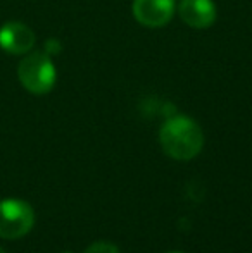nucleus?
<instances>
[{
    "instance_id": "f257e3e1",
    "label": "nucleus",
    "mask_w": 252,
    "mask_h": 253,
    "mask_svg": "<svg viewBox=\"0 0 252 253\" xmlns=\"http://www.w3.org/2000/svg\"><path fill=\"white\" fill-rule=\"evenodd\" d=\"M159 141L168 157L175 160H190L204 147V134L194 119L173 116L161 126Z\"/></svg>"
},
{
    "instance_id": "f03ea898",
    "label": "nucleus",
    "mask_w": 252,
    "mask_h": 253,
    "mask_svg": "<svg viewBox=\"0 0 252 253\" xmlns=\"http://www.w3.org/2000/svg\"><path fill=\"white\" fill-rule=\"evenodd\" d=\"M17 78L30 93L45 95L54 88L57 73L49 53L33 52L19 62Z\"/></svg>"
},
{
    "instance_id": "7ed1b4c3",
    "label": "nucleus",
    "mask_w": 252,
    "mask_h": 253,
    "mask_svg": "<svg viewBox=\"0 0 252 253\" xmlns=\"http://www.w3.org/2000/svg\"><path fill=\"white\" fill-rule=\"evenodd\" d=\"M35 212L31 205L19 198H7L0 202V238L17 240L31 231Z\"/></svg>"
},
{
    "instance_id": "20e7f679",
    "label": "nucleus",
    "mask_w": 252,
    "mask_h": 253,
    "mask_svg": "<svg viewBox=\"0 0 252 253\" xmlns=\"http://www.w3.org/2000/svg\"><path fill=\"white\" fill-rule=\"evenodd\" d=\"M131 10L142 26L162 28L175 14V0H133Z\"/></svg>"
},
{
    "instance_id": "39448f33",
    "label": "nucleus",
    "mask_w": 252,
    "mask_h": 253,
    "mask_svg": "<svg viewBox=\"0 0 252 253\" xmlns=\"http://www.w3.org/2000/svg\"><path fill=\"white\" fill-rule=\"evenodd\" d=\"M35 33L30 26L17 21L5 23L0 28V48L12 55H24L33 48Z\"/></svg>"
},
{
    "instance_id": "423d86ee",
    "label": "nucleus",
    "mask_w": 252,
    "mask_h": 253,
    "mask_svg": "<svg viewBox=\"0 0 252 253\" xmlns=\"http://www.w3.org/2000/svg\"><path fill=\"white\" fill-rule=\"evenodd\" d=\"M178 14L187 26L205 30L216 21V5L212 0H180Z\"/></svg>"
},
{
    "instance_id": "0eeeda50",
    "label": "nucleus",
    "mask_w": 252,
    "mask_h": 253,
    "mask_svg": "<svg viewBox=\"0 0 252 253\" xmlns=\"http://www.w3.org/2000/svg\"><path fill=\"white\" fill-rule=\"evenodd\" d=\"M85 253H119L118 247H114L112 243H107V241H97L92 247H88Z\"/></svg>"
},
{
    "instance_id": "6e6552de",
    "label": "nucleus",
    "mask_w": 252,
    "mask_h": 253,
    "mask_svg": "<svg viewBox=\"0 0 252 253\" xmlns=\"http://www.w3.org/2000/svg\"><path fill=\"white\" fill-rule=\"evenodd\" d=\"M166 253H185V252H178V250H175V252H166Z\"/></svg>"
},
{
    "instance_id": "1a4fd4ad",
    "label": "nucleus",
    "mask_w": 252,
    "mask_h": 253,
    "mask_svg": "<svg viewBox=\"0 0 252 253\" xmlns=\"http://www.w3.org/2000/svg\"><path fill=\"white\" fill-rule=\"evenodd\" d=\"M0 253H5V250H3V248H0Z\"/></svg>"
},
{
    "instance_id": "9d476101",
    "label": "nucleus",
    "mask_w": 252,
    "mask_h": 253,
    "mask_svg": "<svg viewBox=\"0 0 252 253\" xmlns=\"http://www.w3.org/2000/svg\"><path fill=\"white\" fill-rule=\"evenodd\" d=\"M62 253H73V252H62Z\"/></svg>"
}]
</instances>
